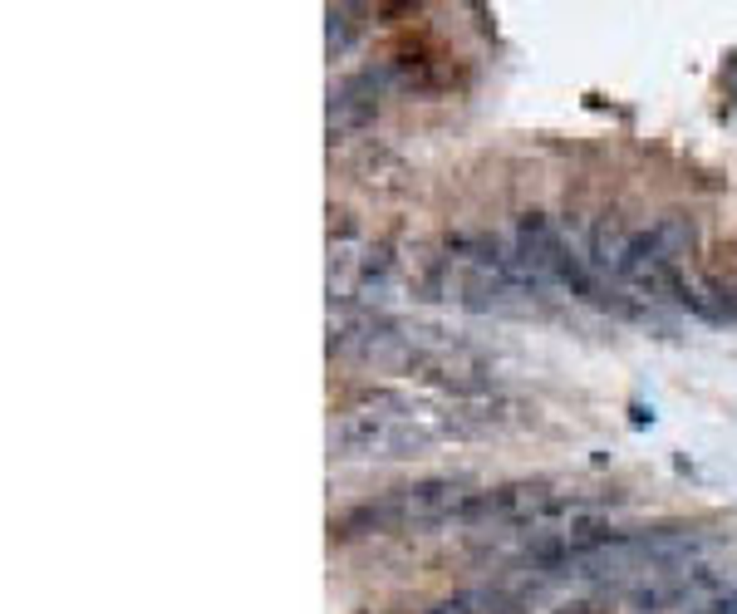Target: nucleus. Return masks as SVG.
Listing matches in <instances>:
<instances>
[{
    "label": "nucleus",
    "instance_id": "f257e3e1",
    "mask_svg": "<svg viewBox=\"0 0 737 614\" xmlns=\"http://www.w3.org/2000/svg\"><path fill=\"white\" fill-rule=\"evenodd\" d=\"M428 295L452 300L472 315H521L546 295V280L521 261L511 241L487 232L448 236L428 270Z\"/></svg>",
    "mask_w": 737,
    "mask_h": 614
},
{
    "label": "nucleus",
    "instance_id": "f03ea898",
    "mask_svg": "<svg viewBox=\"0 0 737 614\" xmlns=\"http://www.w3.org/2000/svg\"><path fill=\"white\" fill-rule=\"evenodd\" d=\"M511 246L521 251V261L546 280V285H561L571 290L575 300L595 310H609V315H625V320H649L654 310H644L635 295H625L619 285H609L595 266L585 261V251L551 222L546 212H521L511 226Z\"/></svg>",
    "mask_w": 737,
    "mask_h": 614
},
{
    "label": "nucleus",
    "instance_id": "7ed1b4c3",
    "mask_svg": "<svg viewBox=\"0 0 737 614\" xmlns=\"http://www.w3.org/2000/svg\"><path fill=\"white\" fill-rule=\"evenodd\" d=\"M448 433L438 423H423L408 399H394V413L354 408L330 423V452L340 462H408V457L433 452Z\"/></svg>",
    "mask_w": 737,
    "mask_h": 614
},
{
    "label": "nucleus",
    "instance_id": "20e7f679",
    "mask_svg": "<svg viewBox=\"0 0 737 614\" xmlns=\"http://www.w3.org/2000/svg\"><path fill=\"white\" fill-rule=\"evenodd\" d=\"M467 482H452V477H428L413 487H394V492L360 502L334 522V536L354 540V536H388V531H423V526H442L457 522L462 502H467Z\"/></svg>",
    "mask_w": 737,
    "mask_h": 614
},
{
    "label": "nucleus",
    "instance_id": "39448f33",
    "mask_svg": "<svg viewBox=\"0 0 737 614\" xmlns=\"http://www.w3.org/2000/svg\"><path fill=\"white\" fill-rule=\"evenodd\" d=\"M418 349V329L398 325L374 310H354V315L330 320V354L350 364H374V369H408Z\"/></svg>",
    "mask_w": 737,
    "mask_h": 614
},
{
    "label": "nucleus",
    "instance_id": "423d86ee",
    "mask_svg": "<svg viewBox=\"0 0 737 614\" xmlns=\"http://www.w3.org/2000/svg\"><path fill=\"white\" fill-rule=\"evenodd\" d=\"M388 89L384 69H360V75H344L340 84L330 89V138H350V133L368 128L378 118V99Z\"/></svg>",
    "mask_w": 737,
    "mask_h": 614
},
{
    "label": "nucleus",
    "instance_id": "0eeeda50",
    "mask_svg": "<svg viewBox=\"0 0 737 614\" xmlns=\"http://www.w3.org/2000/svg\"><path fill=\"white\" fill-rule=\"evenodd\" d=\"M693 246H698V222L683 212H669L659 222H649L644 232H635V251L663 266H683V256H693Z\"/></svg>",
    "mask_w": 737,
    "mask_h": 614
},
{
    "label": "nucleus",
    "instance_id": "6e6552de",
    "mask_svg": "<svg viewBox=\"0 0 737 614\" xmlns=\"http://www.w3.org/2000/svg\"><path fill=\"white\" fill-rule=\"evenodd\" d=\"M360 5H330L324 10V45H330V59H340V55H350L354 49V39H360Z\"/></svg>",
    "mask_w": 737,
    "mask_h": 614
},
{
    "label": "nucleus",
    "instance_id": "1a4fd4ad",
    "mask_svg": "<svg viewBox=\"0 0 737 614\" xmlns=\"http://www.w3.org/2000/svg\"><path fill=\"white\" fill-rule=\"evenodd\" d=\"M502 605H507V595H497V590H462V595L442 600L428 614H507Z\"/></svg>",
    "mask_w": 737,
    "mask_h": 614
},
{
    "label": "nucleus",
    "instance_id": "9d476101",
    "mask_svg": "<svg viewBox=\"0 0 737 614\" xmlns=\"http://www.w3.org/2000/svg\"><path fill=\"white\" fill-rule=\"evenodd\" d=\"M703 614H737V590H728V595H713L708 605H703Z\"/></svg>",
    "mask_w": 737,
    "mask_h": 614
}]
</instances>
